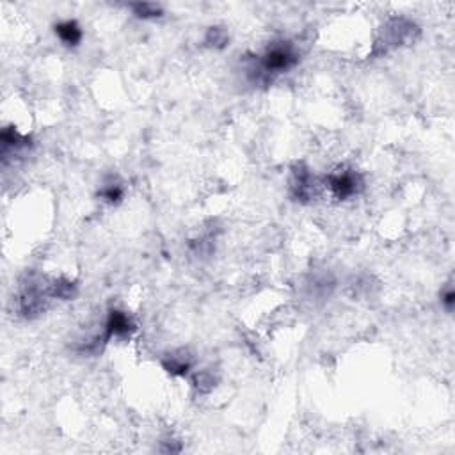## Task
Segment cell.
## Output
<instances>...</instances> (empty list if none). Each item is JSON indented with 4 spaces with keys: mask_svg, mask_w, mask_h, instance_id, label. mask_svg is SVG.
Masks as SVG:
<instances>
[{
    "mask_svg": "<svg viewBox=\"0 0 455 455\" xmlns=\"http://www.w3.org/2000/svg\"><path fill=\"white\" fill-rule=\"evenodd\" d=\"M228 41H230V34L224 27H210L205 34V45L215 50H222L228 47Z\"/></svg>",
    "mask_w": 455,
    "mask_h": 455,
    "instance_id": "cell-9",
    "label": "cell"
},
{
    "mask_svg": "<svg viewBox=\"0 0 455 455\" xmlns=\"http://www.w3.org/2000/svg\"><path fill=\"white\" fill-rule=\"evenodd\" d=\"M54 33L61 40V43L68 48L79 47L84 38V30L75 20H62V22L55 23Z\"/></svg>",
    "mask_w": 455,
    "mask_h": 455,
    "instance_id": "cell-6",
    "label": "cell"
},
{
    "mask_svg": "<svg viewBox=\"0 0 455 455\" xmlns=\"http://www.w3.org/2000/svg\"><path fill=\"white\" fill-rule=\"evenodd\" d=\"M135 331V324L127 311L110 310L105 321V331H103V343L113 338H128Z\"/></svg>",
    "mask_w": 455,
    "mask_h": 455,
    "instance_id": "cell-3",
    "label": "cell"
},
{
    "mask_svg": "<svg viewBox=\"0 0 455 455\" xmlns=\"http://www.w3.org/2000/svg\"><path fill=\"white\" fill-rule=\"evenodd\" d=\"M416 30L415 23L408 22L404 18H393L388 27L384 29V45L386 47H401L402 43L413 38V33Z\"/></svg>",
    "mask_w": 455,
    "mask_h": 455,
    "instance_id": "cell-5",
    "label": "cell"
},
{
    "mask_svg": "<svg viewBox=\"0 0 455 455\" xmlns=\"http://www.w3.org/2000/svg\"><path fill=\"white\" fill-rule=\"evenodd\" d=\"M317 180L311 175L310 169L302 168L299 166L294 171V176H292V196L297 201H311L315 196H317Z\"/></svg>",
    "mask_w": 455,
    "mask_h": 455,
    "instance_id": "cell-4",
    "label": "cell"
},
{
    "mask_svg": "<svg viewBox=\"0 0 455 455\" xmlns=\"http://www.w3.org/2000/svg\"><path fill=\"white\" fill-rule=\"evenodd\" d=\"M299 62V52L292 41H274L248 68L249 79L255 86H269L277 75L290 71Z\"/></svg>",
    "mask_w": 455,
    "mask_h": 455,
    "instance_id": "cell-1",
    "label": "cell"
},
{
    "mask_svg": "<svg viewBox=\"0 0 455 455\" xmlns=\"http://www.w3.org/2000/svg\"><path fill=\"white\" fill-rule=\"evenodd\" d=\"M100 196H102V200L107 201V203L116 205L123 200L125 190H123V187H121V183L110 182V183H105V187L100 190Z\"/></svg>",
    "mask_w": 455,
    "mask_h": 455,
    "instance_id": "cell-10",
    "label": "cell"
},
{
    "mask_svg": "<svg viewBox=\"0 0 455 455\" xmlns=\"http://www.w3.org/2000/svg\"><path fill=\"white\" fill-rule=\"evenodd\" d=\"M326 187H329V190H331L336 200H349V197L359 194L363 182H361V176L356 171L342 169V171L331 173L326 178Z\"/></svg>",
    "mask_w": 455,
    "mask_h": 455,
    "instance_id": "cell-2",
    "label": "cell"
},
{
    "mask_svg": "<svg viewBox=\"0 0 455 455\" xmlns=\"http://www.w3.org/2000/svg\"><path fill=\"white\" fill-rule=\"evenodd\" d=\"M190 367H192V361L185 350L169 354L164 359V368L173 375H185L190 370Z\"/></svg>",
    "mask_w": 455,
    "mask_h": 455,
    "instance_id": "cell-7",
    "label": "cell"
},
{
    "mask_svg": "<svg viewBox=\"0 0 455 455\" xmlns=\"http://www.w3.org/2000/svg\"><path fill=\"white\" fill-rule=\"evenodd\" d=\"M441 306L444 308V310L448 311V313H451V310H454L455 306V292L451 290V288H447V290L441 294Z\"/></svg>",
    "mask_w": 455,
    "mask_h": 455,
    "instance_id": "cell-11",
    "label": "cell"
},
{
    "mask_svg": "<svg viewBox=\"0 0 455 455\" xmlns=\"http://www.w3.org/2000/svg\"><path fill=\"white\" fill-rule=\"evenodd\" d=\"M130 9L134 11V15L141 20H155L164 15L162 6L155 4V2H137V4H132Z\"/></svg>",
    "mask_w": 455,
    "mask_h": 455,
    "instance_id": "cell-8",
    "label": "cell"
}]
</instances>
